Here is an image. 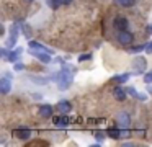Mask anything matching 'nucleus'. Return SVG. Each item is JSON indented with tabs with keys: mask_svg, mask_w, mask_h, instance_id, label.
Listing matches in <instances>:
<instances>
[{
	"mask_svg": "<svg viewBox=\"0 0 152 147\" xmlns=\"http://www.w3.org/2000/svg\"><path fill=\"white\" fill-rule=\"evenodd\" d=\"M129 124H131V118H129V114L126 113V111H121V113L118 114V126L121 127V132H123V137H128L129 136Z\"/></svg>",
	"mask_w": 152,
	"mask_h": 147,
	"instance_id": "nucleus-1",
	"label": "nucleus"
},
{
	"mask_svg": "<svg viewBox=\"0 0 152 147\" xmlns=\"http://www.w3.org/2000/svg\"><path fill=\"white\" fill-rule=\"evenodd\" d=\"M131 67H132V72H134V74H142V72L145 70V67H147V62H145L144 57H137V59L132 61Z\"/></svg>",
	"mask_w": 152,
	"mask_h": 147,
	"instance_id": "nucleus-2",
	"label": "nucleus"
},
{
	"mask_svg": "<svg viewBox=\"0 0 152 147\" xmlns=\"http://www.w3.org/2000/svg\"><path fill=\"white\" fill-rule=\"evenodd\" d=\"M132 39H134V36H132V33H129L128 29H124V31H119L118 33V42L123 46H128L132 42Z\"/></svg>",
	"mask_w": 152,
	"mask_h": 147,
	"instance_id": "nucleus-3",
	"label": "nucleus"
},
{
	"mask_svg": "<svg viewBox=\"0 0 152 147\" xmlns=\"http://www.w3.org/2000/svg\"><path fill=\"white\" fill-rule=\"evenodd\" d=\"M30 51H31V54H34L41 62H44V64H49V62H51V52H46V51H34V49H30Z\"/></svg>",
	"mask_w": 152,
	"mask_h": 147,
	"instance_id": "nucleus-4",
	"label": "nucleus"
},
{
	"mask_svg": "<svg viewBox=\"0 0 152 147\" xmlns=\"http://www.w3.org/2000/svg\"><path fill=\"white\" fill-rule=\"evenodd\" d=\"M128 20L124 18V16H118V18H115V21H113V26H115L118 31H124V29H128Z\"/></svg>",
	"mask_w": 152,
	"mask_h": 147,
	"instance_id": "nucleus-5",
	"label": "nucleus"
},
{
	"mask_svg": "<svg viewBox=\"0 0 152 147\" xmlns=\"http://www.w3.org/2000/svg\"><path fill=\"white\" fill-rule=\"evenodd\" d=\"M13 136L18 137V139H30L31 136V131L28 127H18V129H13Z\"/></svg>",
	"mask_w": 152,
	"mask_h": 147,
	"instance_id": "nucleus-6",
	"label": "nucleus"
},
{
	"mask_svg": "<svg viewBox=\"0 0 152 147\" xmlns=\"http://www.w3.org/2000/svg\"><path fill=\"white\" fill-rule=\"evenodd\" d=\"M57 110H59L62 114H67L69 111H72V105H70V101L62 100V101H59V103H57Z\"/></svg>",
	"mask_w": 152,
	"mask_h": 147,
	"instance_id": "nucleus-7",
	"label": "nucleus"
},
{
	"mask_svg": "<svg viewBox=\"0 0 152 147\" xmlns=\"http://www.w3.org/2000/svg\"><path fill=\"white\" fill-rule=\"evenodd\" d=\"M54 124H56L57 127H66L67 124H69V118H67V114L61 113V116H56L54 118Z\"/></svg>",
	"mask_w": 152,
	"mask_h": 147,
	"instance_id": "nucleus-8",
	"label": "nucleus"
},
{
	"mask_svg": "<svg viewBox=\"0 0 152 147\" xmlns=\"http://www.w3.org/2000/svg\"><path fill=\"white\" fill-rule=\"evenodd\" d=\"M0 91L4 95H7L10 91V77H4L0 80Z\"/></svg>",
	"mask_w": 152,
	"mask_h": 147,
	"instance_id": "nucleus-9",
	"label": "nucleus"
},
{
	"mask_svg": "<svg viewBox=\"0 0 152 147\" xmlns=\"http://www.w3.org/2000/svg\"><path fill=\"white\" fill-rule=\"evenodd\" d=\"M17 38H18V26H13V28H12V34H10V38H8V41H7L8 48H12L13 44H17Z\"/></svg>",
	"mask_w": 152,
	"mask_h": 147,
	"instance_id": "nucleus-10",
	"label": "nucleus"
},
{
	"mask_svg": "<svg viewBox=\"0 0 152 147\" xmlns=\"http://www.w3.org/2000/svg\"><path fill=\"white\" fill-rule=\"evenodd\" d=\"M106 134H108V137H111V139H119V137L123 136L121 129L118 127H108V131H106Z\"/></svg>",
	"mask_w": 152,
	"mask_h": 147,
	"instance_id": "nucleus-11",
	"label": "nucleus"
},
{
	"mask_svg": "<svg viewBox=\"0 0 152 147\" xmlns=\"http://www.w3.org/2000/svg\"><path fill=\"white\" fill-rule=\"evenodd\" d=\"M39 114L43 118H53V106H49V105L39 106Z\"/></svg>",
	"mask_w": 152,
	"mask_h": 147,
	"instance_id": "nucleus-12",
	"label": "nucleus"
},
{
	"mask_svg": "<svg viewBox=\"0 0 152 147\" xmlns=\"http://www.w3.org/2000/svg\"><path fill=\"white\" fill-rule=\"evenodd\" d=\"M113 95H115V98L118 101H124L126 100V91L123 90L121 87H115V90H113Z\"/></svg>",
	"mask_w": 152,
	"mask_h": 147,
	"instance_id": "nucleus-13",
	"label": "nucleus"
},
{
	"mask_svg": "<svg viewBox=\"0 0 152 147\" xmlns=\"http://www.w3.org/2000/svg\"><path fill=\"white\" fill-rule=\"evenodd\" d=\"M30 49H34V51H46V52H51V51H48V49H44L43 48V44H39L38 41H30Z\"/></svg>",
	"mask_w": 152,
	"mask_h": 147,
	"instance_id": "nucleus-14",
	"label": "nucleus"
},
{
	"mask_svg": "<svg viewBox=\"0 0 152 147\" xmlns=\"http://www.w3.org/2000/svg\"><path fill=\"white\" fill-rule=\"evenodd\" d=\"M128 80H129V74H124V75H116V77H113V82H116V83H126Z\"/></svg>",
	"mask_w": 152,
	"mask_h": 147,
	"instance_id": "nucleus-15",
	"label": "nucleus"
},
{
	"mask_svg": "<svg viewBox=\"0 0 152 147\" xmlns=\"http://www.w3.org/2000/svg\"><path fill=\"white\" fill-rule=\"evenodd\" d=\"M20 54H21V49H17V51H13V52H10V54H8V59H7V61L17 62L18 57H20Z\"/></svg>",
	"mask_w": 152,
	"mask_h": 147,
	"instance_id": "nucleus-16",
	"label": "nucleus"
},
{
	"mask_svg": "<svg viewBox=\"0 0 152 147\" xmlns=\"http://www.w3.org/2000/svg\"><path fill=\"white\" fill-rule=\"evenodd\" d=\"M115 2L119 7H132L136 3V0H115Z\"/></svg>",
	"mask_w": 152,
	"mask_h": 147,
	"instance_id": "nucleus-17",
	"label": "nucleus"
},
{
	"mask_svg": "<svg viewBox=\"0 0 152 147\" xmlns=\"http://www.w3.org/2000/svg\"><path fill=\"white\" fill-rule=\"evenodd\" d=\"M48 3H49V7L53 10H56V8H59V5L62 3V0H48Z\"/></svg>",
	"mask_w": 152,
	"mask_h": 147,
	"instance_id": "nucleus-18",
	"label": "nucleus"
},
{
	"mask_svg": "<svg viewBox=\"0 0 152 147\" xmlns=\"http://www.w3.org/2000/svg\"><path fill=\"white\" fill-rule=\"evenodd\" d=\"M145 48H147L145 44H139V46H136V48H131V49H129V52H139V51H144Z\"/></svg>",
	"mask_w": 152,
	"mask_h": 147,
	"instance_id": "nucleus-19",
	"label": "nucleus"
},
{
	"mask_svg": "<svg viewBox=\"0 0 152 147\" xmlns=\"http://www.w3.org/2000/svg\"><path fill=\"white\" fill-rule=\"evenodd\" d=\"M144 83H147V85H151V83H152V70H151V72H147V74L144 75Z\"/></svg>",
	"mask_w": 152,
	"mask_h": 147,
	"instance_id": "nucleus-20",
	"label": "nucleus"
},
{
	"mask_svg": "<svg viewBox=\"0 0 152 147\" xmlns=\"http://www.w3.org/2000/svg\"><path fill=\"white\" fill-rule=\"evenodd\" d=\"M105 136H108V134H105V131H95V137L98 140H103V139H105Z\"/></svg>",
	"mask_w": 152,
	"mask_h": 147,
	"instance_id": "nucleus-21",
	"label": "nucleus"
},
{
	"mask_svg": "<svg viewBox=\"0 0 152 147\" xmlns=\"http://www.w3.org/2000/svg\"><path fill=\"white\" fill-rule=\"evenodd\" d=\"M92 59V54H82L79 56V62H85V61H90Z\"/></svg>",
	"mask_w": 152,
	"mask_h": 147,
	"instance_id": "nucleus-22",
	"label": "nucleus"
},
{
	"mask_svg": "<svg viewBox=\"0 0 152 147\" xmlns=\"http://www.w3.org/2000/svg\"><path fill=\"white\" fill-rule=\"evenodd\" d=\"M128 93H129V95H132V97H137V91H136L132 87H129V88H128Z\"/></svg>",
	"mask_w": 152,
	"mask_h": 147,
	"instance_id": "nucleus-23",
	"label": "nucleus"
},
{
	"mask_svg": "<svg viewBox=\"0 0 152 147\" xmlns=\"http://www.w3.org/2000/svg\"><path fill=\"white\" fill-rule=\"evenodd\" d=\"M137 98H139L141 101H145V100H147V97H145V95H142V93H137Z\"/></svg>",
	"mask_w": 152,
	"mask_h": 147,
	"instance_id": "nucleus-24",
	"label": "nucleus"
},
{
	"mask_svg": "<svg viewBox=\"0 0 152 147\" xmlns=\"http://www.w3.org/2000/svg\"><path fill=\"white\" fill-rule=\"evenodd\" d=\"M8 54H10V52H8L7 49H2V56H4L5 59H8Z\"/></svg>",
	"mask_w": 152,
	"mask_h": 147,
	"instance_id": "nucleus-25",
	"label": "nucleus"
},
{
	"mask_svg": "<svg viewBox=\"0 0 152 147\" xmlns=\"http://www.w3.org/2000/svg\"><path fill=\"white\" fill-rule=\"evenodd\" d=\"M145 51H147V52H152V42H149V44H147V48H145Z\"/></svg>",
	"mask_w": 152,
	"mask_h": 147,
	"instance_id": "nucleus-26",
	"label": "nucleus"
},
{
	"mask_svg": "<svg viewBox=\"0 0 152 147\" xmlns=\"http://www.w3.org/2000/svg\"><path fill=\"white\" fill-rule=\"evenodd\" d=\"M21 69H23V64H17V65H15V70H21Z\"/></svg>",
	"mask_w": 152,
	"mask_h": 147,
	"instance_id": "nucleus-27",
	"label": "nucleus"
},
{
	"mask_svg": "<svg viewBox=\"0 0 152 147\" xmlns=\"http://www.w3.org/2000/svg\"><path fill=\"white\" fill-rule=\"evenodd\" d=\"M62 3H64V5H70V3H72V0H62Z\"/></svg>",
	"mask_w": 152,
	"mask_h": 147,
	"instance_id": "nucleus-28",
	"label": "nucleus"
},
{
	"mask_svg": "<svg viewBox=\"0 0 152 147\" xmlns=\"http://www.w3.org/2000/svg\"><path fill=\"white\" fill-rule=\"evenodd\" d=\"M147 31H149V34H152V25L147 26Z\"/></svg>",
	"mask_w": 152,
	"mask_h": 147,
	"instance_id": "nucleus-29",
	"label": "nucleus"
},
{
	"mask_svg": "<svg viewBox=\"0 0 152 147\" xmlns=\"http://www.w3.org/2000/svg\"><path fill=\"white\" fill-rule=\"evenodd\" d=\"M147 90H149V93H152V87H149V88H147Z\"/></svg>",
	"mask_w": 152,
	"mask_h": 147,
	"instance_id": "nucleus-30",
	"label": "nucleus"
},
{
	"mask_svg": "<svg viewBox=\"0 0 152 147\" xmlns=\"http://www.w3.org/2000/svg\"><path fill=\"white\" fill-rule=\"evenodd\" d=\"M23 2H26V3H30V2H33V0H23Z\"/></svg>",
	"mask_w": 152,
	"mask_h": 147,
	"instance_id": "nucleus-31",
	"label": "nucleus"
}]
</instances>
